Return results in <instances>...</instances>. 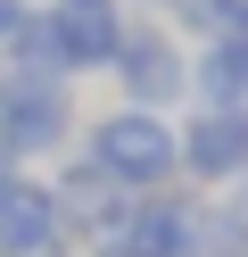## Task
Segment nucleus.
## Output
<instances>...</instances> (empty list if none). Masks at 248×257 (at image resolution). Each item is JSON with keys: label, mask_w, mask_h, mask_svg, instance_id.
<instances>
[{"label": "nucleus", "mask_w": 248, "mask_h": 257, "mask_svg": "<svg viewBox=\"0 0 248 257\" xmlns=\"http://www.w3.org/2000/svg\"><path fill=\"white\" fill-rule=\"evenodd\" d=\"M83 257H132V249H116V240H99V249H83Z\"/></svg>", "instance_id": "obj_14"}, {"label": "nucleus", "mask_w": 248, "mask_h": 257, "mask_svg": "<svg viewBox=\"0 0 248 257\" xmlns=\"http://www.w3.org/2000/svg\"><path fill=\"white\" fill-rule=\"evenodd\" d=\"M223 199H240V207H248V183H240V191H223Z\"/></svg>", "instance_id": "obj_16"}, {"label": "nucleus", "mask_w": 248, "mask_h": 257, "mask_svg": "<svg viewBox=\"0 0 248 257\" xmlns=\"http://www.w3.org/2000/svg\"><path fill=\"white\" fill-rule=\"evenodd\" d=\"M17 174H25V166H9V158H0V191H9V183H17Z\"/></svg>", "instance_id": "obj_15"}, {"label": "nucleus", "mask_w": 248, "mask_h": 257, "mask_svg": "<svg viewBox=\"0 0 248 257\" xmlns=\"http://www.w3.org/2000/svg\"><path fill=\"white\" fill-rule=\"evenodd\" d=\"M0 257H83L75 240H66L58 207H50L42 174H17V183L0 191Z\"/></svg>", "instance_id": "obj_8"}, {"label": "nucleus", "mask_w": 248, "mask_h": 257, "mask_svg": "<svg viewBox=\"0 0 248 257\" xmlns=\"http://www.w3.org/2000/svg\"><path fill=\"white\" fill-rule=\"evenodd\" d=\"M198 257H248V207L240 199H198Z\"/></svg>", "instance_id": "obj_10"}, {"label": "nucleus", "mask_w": 248, "mask_h": 257, "mask_svg": "<svg viewBox=\"0 0 248 257\" xmlns=\"http://www.w3.org/2000/svg\"><path fill=\"white\" fill-rule=\"evenodd\" d=\"M83 133V108H75V83L66 75H42V67H0V158L9 166H42V158H66Z\"/></svg>", "instance_id": "obj_2"}, {"label": "nucleus", "mask_w": 248, "mask_h": 257, "mask_svg": "<svg viewBox=\"0 0 248 257\" xmlns=\"http://www.w3.org/2000/svg\"><path fill=\"white\" fill-rule=\"evenodd\" d=\"M165 25H190L198 42L207 34H248V0H190V9H174Z\"/></svg>", "instance_id": "obj_11"}, {"label": "nucleus", "mask_w": 248, "mask_h": 257, "mask_svg": "<svg viewBox=\"0 0 248 257\" xmlns=\"http://www.w3.org/2000/svg\"><path fill=\"white\" fill-rule=\"evenodd\" d=\"M198 199L207 191L174 183V191H141L124 216V232H116V249L132 257H198Z\"/></svg>", "instance_id": "obj_7"}, {"label": "nucleus", "mask_w": 248, "mask_h": 257, "mask_svg": "<svg viewBox=\"0 0 248 257\" xmlns=\"http://www.w3.org/2000/svg\"><path fill=\"white\" fill-rule=\"evenodd\" d=\"M108 75H116V100H124V108H157V116L190 108V50L174 42L165 17H132Z\"/></svg>", "instance_id": "obj_3"}, {"label": "nucleus", "mask_w": 248, "mask_h": 257, "mask_svg": "<svg viewBox=\"0 0 248 257\" xmlns=\"http://www.w3.org/2000/svg\"><path fill=\"white\" fill-rule=\"evenodd\" d=\"M25 9H33V0H0V50H9V34L25 25Z\"/></svg>", "instance_id": "obj_12"}, {"label": "nucleus", "mask_w": 248, "mask_h": 257, "mask_svg": "<svg viewBox=\"0 0 248 257\" xmlns=\"http://www.w3.org/2000/svg\"><path fill=\"white\" fill-rule=\"evenodd\" d=\"M50 207H58V224H66V240H75V249H99V240L124 232L132 191H116L83 150H66L58 166H50Z\"/></svg>", "instance_id": "obj_6"}, {"label": "nucleus", "mask_w": 248, "mask_h": 257, "mask_svg": "<svg viewBox=\"0 0 248 257\" xmlns=\"http://www.w3.org/2000/svg\"><path fill=\"white\" fill-rule=\"evenodd\" d=\"M190 100L198 108H248V34H207L190 50Z\"/></svg>", "instance_id": "obj_9"}, {"label": "nucleus", "mask_w": 248, "mask_h": 257, "mask_svg": "<svg viewBox=\"0 0 248 257\" xmlns=\"http://www.w3.org/2000/svg\"><path fill=\"white\" fill-rule=\"evenodd\" d=\"M75 150L91 158L116 191H132V199H141V191H174V183H182L174 116H157V108H124V100H116L108 116H83Z\"/></svg>", "instance_id": "obj_1"}, {"label": "nucleus", "mask_w": 248, "mask_h": 257, "mask_svg": "<svg viewBox=\"0 0 248 257\" xmlns=\"http://www.w3.org/2000/svg\"><path fill=\"white\" fill-rule=\"evenodd\" d=\"M141 9H149V17H174V9H190V0H141Z\"/></svg>", "instance_id": "obj_13"}, {"label": "nucleus", "mask_w": 248, "mask_h": 257, "mask_svg": "<svg viewBox=\"0 0 248 257\" xmlns=\"http://www.w3.org/2000/svg\"><path fill=\"white\" fill-rule=\"evenodd\" d=\"M174 141H182V183L190 191L223 199V191L248 183V108H190L174 124Z\"/></svg>", "instance_id": "obj_5"}, {"label": "nucleus", "mask_w": 248, "mask_h": 257, "mask_svg": "<svg viewBox=\"0 0 248 257\" xmlns=\"http://www.w3.org/2000/svg\"><path fill=\"white\" fill-rule=\"evenodd\" d=\"M42 25H50V75H108L116 50H124V0H42Z\"/></svg>", "instance_id": "obj_4"}]
</instances>
